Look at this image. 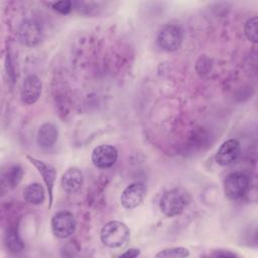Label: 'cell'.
Returning a JSON list of instances; mask_svg holds the SVG:
<instances>
[{
    "instance_id": "6da1fadb",
    "label": "cell",
    "mask_w": 258,
    "mask_h": 258,
    "mask_svg": "<svg viewBox=\"0 0 258 258\" xmlns=\"http://www.w3.org/2000/svg\"><path fill=\"white\" fill-rule=\"evenodd\" d=\"M190 202L189 194L182 187H174L165 191L159 201V209L168 218L180 215Z\"/></svg>"
},
{
    "instance_id": "7a4b0ae2",
    "label": "cell",
    "mask_w": 258,
    "mask_h": 258,
    "mask_svg": "<svg viewBox=\"0 0 258 258\" xmlns=\"http://www.w3.org/2000/svg\"><path fill=\"white\" fill-rule=\"evenodd\" d=\"M101 241L109 248L124 246L130 238V230L126 224L120 221H110L101 230Z\"/></svg>"
},
{
    "instance_id": "3957f363",
    "label": "cell",
    "mask_w": 258,
    "mask_h": 258,
    "mask_svg": "<svg viewBox=\"0 0 258 258\" xmlns=\"http://www.w3.org/2000/svg\"><path fill=\"white\" fill-rule=\"evenodd\" d=\"M248 187L249 178L241 171L229 173L224 180V192L230 200H238L242 198L247 192Z\"/></svg>"
},
{
    "instance_id": "277c9868",
    "label": "cell",
    "mask_w": 258,
    "mask_h": 258,
    "mask_svg": "<svg viewBox=\"0 0 258 258\" xmlns=\"http://www.w3.org/2000/svg\"><path fill=\"white\" fill-rule=\"evenodd\" d=\"M183 39V33L179 26L168 24L163 26L157 34V44L163 50L175 51L177 50Z\"/></svg>"
},
{
    "instance_id": "5b68a950",
    "label": "cell",
    "mask_w": 258,
    "mask_h": 258,
    "mask_svg": "<svg viewBox=\"0 0 258 258\" xmlns=\"http://www.w3.org/2000/svg\"><path fill=\"white\" fill-rule=\"evenodd\" d=\"M50 225L52 234L55 237L59 239H66L75 232L77 222L72 213L58 212L52 217Z\"/></svg>"
},
{
    "instance_id": "8992f818",
    "label": "cell",
    "mask_w": 258,
    "mask_h": 258,
    "mask_svg": "<svg viewBox=\"0 0 258 258\" xmlns=\"http://www.w3.org/2000/svg\"><path fill=\"white\" fill-rule=\"evenodd\" d=\"M26 158L29 160V162L31 164L34 165V167L37 169L39 174L42 176V179L46 185V189L48 192V198H49L48 207L51 208L52 201H53V187H54L55 178H56L55 168L51 164L46 163V162H44L40 159H37L35 157H32L30 155H27Z\"/></svg>"
},
{
    "instance_id": "52a82bcc",
    "label": "cell",
    "mask_w": 258,
    "mask_h": 258,
    "mask_svg": "<svg viewBox=\"0 0 258 258\" xmlns=\"http://www.w3.org/2000/svg\"><path fill=\"white\" fill-rule=\"evenodd\" d=\"M146 196V186L142 182H133L126 186L121 194V204L127 210L137 208Z\"/></svg>"
},
{
    "instance_id": "ba28073f",
    "label": "cell",
    "mask_w": 258,
    "mask_h": 258,
    "mask_svg": "<svg viewBox=\"0 0 258 258\" xmlns=\"http://www.w3.org/2000/svg\"><path fill=\"white\" fill-rule=\"evenodd\" d=\"M117 159L118 151L110 144H101L92 152V162L98 168H109L116 163Z\"/></svg>"
},
{
    "instance_id": "9c48e42d",
    "label": "cell",
    "mask_w": 258,
    "mask_h": 258,
    "mask_svg": "<svg viewBox=\"0 0 258 258\" xmlns=\"http://www.w3.org/2000/svg\"><path fill=\"white\" fill-rule=\"evenodd\" d=\"M18 35L20 41L23 44L33 46L40 41L42 36V29L38 22L35 20L27 19L20 24Z\"/></svg>"
},
{
    "instance_id": "30bf717a",
    "label": "cell",
    "mask_w": 258,
    "mask_h": 258,
    "mask_svg": "<svg viewBox=\"0 0 258 258\" xmlns=\"http://www.w3.org/2000/svg\"><path fill=\"white\" fill-rule=\"evenodd\" d=\"M41 82L38 77L34 75H29L27 76L21 87V92H20V99L21 102L25 105H32L34 104L40 94H41Z\"/></svg>"
},
{
    "instance_id": "8fae6325",
    "label": "cell",
    "mask_w": 258,
    "mask_h": 258,
    "mask_svg": "<svg viewBox=\"0 0 258 258\" xmlns=\"http://www.w3.org/2000/svg\"><path fill=\"white\" fill-rule=\"evenodd\" d=\"M240 142L237 139H229L225 141L218 149L215 159L222 166L233 163L240 154Z\"/></svg>"
},
{
    "instance_id": "7c38bea8",
    "label": "cell",
    "mask_w": 258,
    "mask_h": 258,
    "mask_svg": "<svg viewBox=\"0 0 258 258\" xmlns=\"http://www.w3.org/2000/svg\"><path fill=\"white\" fill-rule=\"evenodd\" d=\"M84 175L83 172L77 167L69 168L61 176V188L68 194L77 192L83 185Z\"/></svg>"
},
{
    "instance_id": "4fadbf2b",
    "label": "cell",
    "mask_w": 258,
    "mask_h": 258,
    "mask_svg": "<svg viewBox=\"0 0 258 258\" xmlns=\"http://www.w3.org/2000/svg\"><path fill=\"white\" fill-rule=\"evenodd\" d=\"M58 138V130L55 125L52 123L46 122L43 123L38 131H37V136H36V142L38 146L41 148H51L57 141Z\"/></svg>"
},
{
    "instance_id": "5bb4252c",
    "label": "cell",
    "mask_w": 258,
    "mask_h": 258,
    "mask_svg": "<svg viewBox=\"0 0 258 258\" xmlns=\"http://www.w3.org/2000/svg\"><path fill=\"white\" fill-rule=\"evenodd\" d=\"M23 198L29 204L40 205L43 203L45 198L44 189L42 185L37 182L29 183L23 189Z\"/></svg>"
},
{
    "instance_id": "9a60e30c",
    "label": "cell",
    "mask_w": 258,
    "mask_h": 258,
    "mask_svg": "<svg viewBox=\"0 0 258 258\" xmlns=\"http://www.w3.org/2000/svg\"><path fill=\"white\" fill-rule=\"evenodd\" d=\"M22 174H23V171L20 166L18 165L12 166L11 168H9L6 175L3 176V179H2L3 185L6 184L7 186H10V187L17 186V184L21 180Z\"/></svg>"
},
{
    "instance_id": "2e32d148",
    "label": "cell",
    "mask_w": 258,
    "mask_h": 258,
    "mask_svg": "<svg viewBox=\"0 0 258 258\" xmlns=\"http://www.w3.org/2000/svg\"><path fill=\"white\" fill-rule=\"evenodd\" d=\"M189 252L186 248L183 247H172V248H166L161 251H159L155 257L157 258H183L188 257Z\"/></svg>"
},
{
    "instance_id": "e0dca14e",
    "label": "cell",
    "mask_w": 258,
    "mask_h": 258,
    "mask_svg": "<svg viewBox=\"0 0 258 258\" xmlns=\"http://www.w3.org/2000/svg\"><path fill=\"white\" fill-rule=\"evenodd\" d=\"M6 245L11 252H20L24 248L23 242L15 230H11L6 234Z\"/></svg>"
},
{
    "instance_id": "ac0fdd59",
    "label": "cell",
    "mask_w": 258,
    "mask_h": 258,
    "mask_svg": "<svg viewBox=\"0 0 258 258\" xmlns=\"http://www.w3.org/2000/svg\"><path fill=\"white\" fill-rule=\"evenodd\" d=\"M257 24H258V22H257V17L254 16V17H252V18H250V19L247 20V22L245 23V27H244V32H245L246 37H247L250 41H252V42H254V43H256L257 40H258V36H257Z\"/></svg>"
},
{
    "instance_id": "d6986e66",
    "label": "cell",
    "mask_w": 258,
    "mask_h": 258,
    "mask_svg": "<svg viewBox=\"0 0 258 258\" xmlns=\"http://www.w3.org/2000/svg\"><path fill=\"white\" fill-rule=\"evenodd\" d=\"M73 7L72 1H58L52 3V8L60 14H68L71 12Z\"/></svg>"
},
{
    "instance_id": "ffe728a7",
    "label": "cell",
    "mask_w": 258,
    "mask_h": 258,
    "mask_svg": "<svg viewBox=\"0 0 258 258\" xmlns=\"http://www.w3.org/2000/svg\"><path fill=\"white\" fill-rule=\"evenodd\" d=\"M141 254L140 250L137 248H130L128 249L126 252H124L123 254L120 255V257H126V258H135L138 257Z\"/></svg>"
},
{
    "instance_id": "44dd1931",
    "label": "cell",
    "mask_w": 258,
    "mask_h": 258,
    "mask_svg": "<svg viewBox=\"0 0 258 258\" xmlns=\"http://www.w3.org/2000/svg\"><path fill=\"white\" fill-rule=\"evenodd\" d=\"M210 256H214V257H235L237 255L234 254V253H231V252L216 251V252H213L212 254H210Z\"/></svg>"
}]
</instances>
